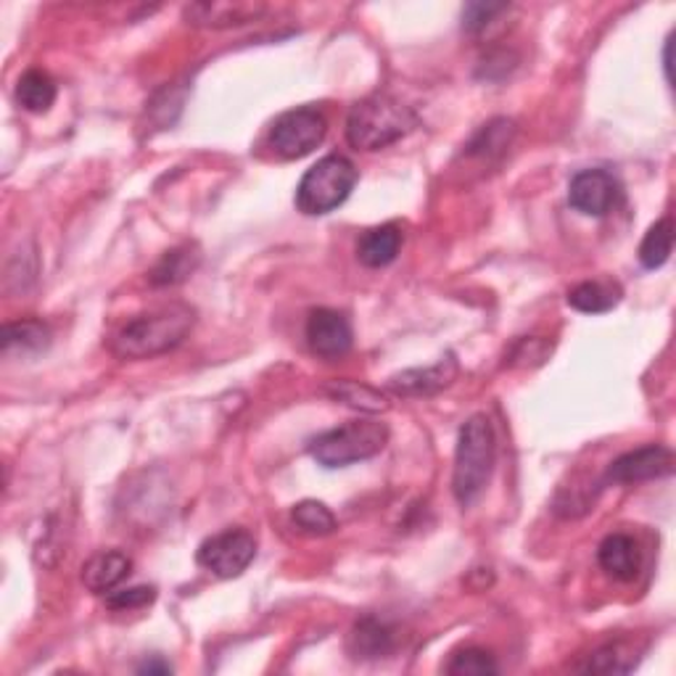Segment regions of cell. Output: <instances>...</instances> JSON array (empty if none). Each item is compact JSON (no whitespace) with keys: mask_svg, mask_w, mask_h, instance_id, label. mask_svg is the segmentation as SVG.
<instances>
[{"mask_svg":"<svg viewBox=\"0 0 676 676\" xmlns=\"http://www.w3.org/2000/svg\"><path fill=\"white\" fill-rule=\"evenodd\" d=\"M196 326V313L186 304H169L157 313L138 315L112 336L109 349L117 360H148L178 349Z\"/></svg>","mask_w":676,"mask_h":676,"instance_id":"cell-1","label":"cell"},{"mask_svg":"<svg viewBox=\"0 0 676 676\" xmlns=\"http://www.w3.org/2000/svg\"><path fill=\"white\" fill-rule=\"evenodd\" d=\"M497 442L495 429L486 415H473L457 434L455 468H452V492L463 507H471L484 495L495 471Z\"/></svg>","mask_w":676,"mask_h":676,"instance_id":"cell-2","label":"cell"},{"mask_svg":"<svg viewBox=\"0 0 676 676\" xmlns=\"http://www.w3.org/2000/svg\"><path fill=\"white\" fill-rule=\"evenodd\" d=\"M415 127V114L389 96L365 98L351 106L347 140L357 151H381L402 140Z\"/></svg>","mask_w":676,"mask_h":676,"instance_id":"cell-3","label":"cell"},{"mask_svg":"<svg viewBox=\"0 0 676 676\" xmlns=\"http://www.w3.org/2000/svg\"><path fill=\"white\" fill-rule=\"evenodd\" d=\"M389 429L381 421H351L309 442V455L326 468H347L376 457L387 447Z\"/></svg>","mask_w":676,"mask_h":676,"instance_id":"cell-4","label":"cell"},{"mask_svg":"<svg viewBox=\"0 0 676 676\" xmlns=\"http://www.w3.org/2000/svg\"><path fill=\"white\" fill-rule=\"evenodd\" d=\"M357 178H360L357 167L347 157L330 154L304 172L299 188H296V207L309 218L334 212L355 191Z\"/></svg>","mask_w":676,"mask_h":676,"instance_id":"cell-5","label":"cell"},{"mask_svg":"<svg viewBox=\"0 0 676 676\" xmlns=\"http://www.w3.org/2000/svg\"><path fill=\"white\" fill-rule=\"evenodd\" d=\"M328 133V122L323 112L313 106H302V109H291L275 119L270 127V148L278 154L281 159H302L313 154L323 144Z\"/></svg>","mask_w":676,"mask_h":676,"instance_id":"cell-6","label":"cell"},{"mask_svg":"<svg viewBox=\"0 0 676 676\" xmlns=\"http://www.w3.org/2000/svg\"><path fill=\"white\" fill-rule=\"evenodd\" d=\"M256 539L243 529H228L201 542L196 560L220 579H235L254 563Z\"/></svg>","mask_w":676,"mask_h":676,"instance_id":"cell-7","label":"cell"},{"mask_svg":"<svg viewBox=\"0 0 676 676\" xmlns=\"http://www.w3.org/2000/svg\"><path fill=\"white\" fill-rule=\"evenodd\" d=\"M624 199L619 178L608 169H581L568 182V204L584 218H605Z\"/></svg>","mask_w":676,"mask_h":676,"instance_id":"cell-8","label":"cell"},{"mask_svg":"<svg viewBox=\"0 0 676 676\" xmlns=\"http://www.w3.org/2000/svg\"><path fill=\"white\" fill-rule=\"evenodd\" d=\"M674 473V452L661 444L632 450L619 460H613L605 473L608 484H642L653 478H664Z\"/></svg>","mask_w":676,"mask_h":676,"instance_id":"cell-9","label":"cell"},{"mask_svg":"<svg viewBox=\"0 0 676 676\" xmlns=\"http://www.w3.org/2000/svg\"><path fill=\"white\" fill-rule=\"evenodd\" d=\"M307 341L315 355L336 360L351 349L355 334H351V323L336 309H315L307 320Z\"/></svg>","mask_w":676,"mask_h":676,"instance_id":"cell-10","label":"cell"},{"mask_svg":"<svg viewBox=\"0 0 676 676\" xmlns=\"http://www.w3.org/2000/svg\"><path fill=\"white\" fill-rule=\"evenodd\" d=\"M457 378L455 357H444L429 368H412L389 378V389L399 397H431L436 391L452 387Z\"/></svg>","mask_w":676,"mask_h":676,"instance_id":"cell-11","label":"cell"},{"mask_svg":"<svg viewBox=\"0 0 676 676\" xmlns=\"http://www.w3.org/2000/svg\"><path fill=\"white\" fill-rule=\"evenodd\" d=\"M133 560L119 550H101L83 566V584L93 594H109L130 573Z\"/></svg>","mask_w":676,"mask_h":676,"instance_id":"cell-12","label":"cell"},{"mask_svg":"<svg viewBox=\"0 0 676 676\" xmlns=\"http://www.w3.org/2000/svg\"><path fill=\"white\" fill-rule=\"evenodd\" d=\"M598 560L605 573L619 581H632L640 573V547L629 534H611L598 550Z\"/></svg>","mask_w":676,"mask_h":676,"instance_id":"cell-13","label":"cell"},{"mask_svg":"<svg viewBox=\"0 0 676 676\" xmlns=\"http://www.w3.org/2000/svg\"><path fill=\"white\" fill-rule=\"evenodd\" d=\"M347 647L351 658L357 661L383 658V655H389L391 647H394V632H391L383 621L368 616L357 621L355 629H351Z\"/></svg>","mask_w":676,"mask_h":676,"instance_id":"cell-14","label":"cell"},{"mask_svg":"<svg viewBox=\"0 0 676 676\" xmlns=\"http://www.w3.org/2000/svg\"><path fill=\"white\" fill-rule=\"evenodd\" d=\"M260 13H265L262 6H243V3H193L186 9L188 24L196 27H233L254 22Z\"/></svg>","mask_w":676,"mask_h":676,"instance_id":"cell-15","label":"cell"},{"mask_svg":"<svg viewBox=\"0 0 676 676\" xmlns=\"http://www.w3.org/2000/svg\"><path fill=\"white\" fill-rule=\"evenodd\" d=\"M399 246H402V230L397 225L373 228L357 241V260H360L365 267H387L397 260Z\"/></svg>","mask_w":676,"mask_h":676,"instance_id":"cell-16","label":"cell"},{"mask_svg":"<svg viewBox=\"0 0 676 676\" xmlns=\"http://www.w3.org/2000/svg\"><path fill=\"white\" fill-rule=\"evenodd\" d=\"M0 344H3V355H11V351L38 355V351L51 347V330L40 320L6 323L3 334H0Z\"/></svg>","mask_w":676,"mask_h":676,"instance_id":"cell-17","label":"cell"},{"mask_svg":"<svg viewBox=\"0 0 676 676\" xmlns=\"http://www.w3.org/2000/svg\"><path fill=\"white\" fill-rule=\"evenodd\" d=\"M17 101L24 112L45 114L56 101V83L43 70L24 72L17 83Z\"/></svg>","mask_w":676,"mask_h":676,"instance_id":"cell-18","label":"cell"},{"mask_svg":"<svg viewBox=\"0 0 676 676\" xmlns=\"http://www.w3.org/2000/svg\"><path fill=\"white\" fill-rule=\"evenodd\" d=\"M619 302H621V288L613 286V283L590 281V283H579L577 288L568 291V304L584 315L611 313Z\"/></svg>","mask_w":676,"mask_h":676,"instance_id":"cell-19","label":"cell"},{"mask_svg":"<svg viewBox=\"0 0 676 676\" xmlns=\"http://www.w3.org/2000/svg\"><path fill=\"white\" fill-rule=\"evenodd\" d=\"M196 267H199V254H196V249L180 246L161 256L157 267H154L151 275H148V281H151V286H178V283L191 278Z\"/></svg>","mask_w":676,"mask_h":676,"instance_id":"cell-20","label":"cell"},{"mask_svg":"<svg viewBox=\"0 0 676 676\" xmlns=\"http://www.w3.org/2000/svg\"><path fill=\"white\" fill-rule=\"evenodd\" d=\"M328 397H334L336 402L347 404V408H355L360 412H387L389 410V399L381 394V391L365 387V383L357 381H334L326 387Z\"/></svg>","mask_w":676,"mask_h":676,"instance_id":"cell-21","label":"cell"},{"mask_svg":"<svg viewBox=\"0 0 676 676\" xmlns=\"http://www.w3.org/2000/svg\"><path fill=\"white\" fill-rule=\"evenodd\" d=\"M672 249H674L672 220L668 218L658 220L651 230H647L645 239H642V246H640L642 267H647V270L664 267L668 262V256H672Z\"/></svg>","mask_w":676,"mask_h":676,"instance_id":"cell-22","label":"cell"},{"mask_svg":"<svg viewBox=\"0 0 676 676\" xmlns=\"http://www.w3.org/2000/svg\"><path fill=\"white\" fill-rule=\"evenodd\" d=\"M294 524L304 534H313V537H328V534L338 529L334 513L323 503H317V499H304V503L294 507Z\"/></svg>","mask_w":676,"mask_h":676,"instance_id":"cell-23","label":"cell"},{"mask_svg":"<svg viewBox=\"0 0 676 676\" xmlns=\"http://www.w3.org/2000/svg\"><path fill=\"white\" fill-rule=\"evenodd\" d=\"M513 133H516V125H513L510 119L489 122V125H484L476 138L471 140L468 154L471 157H492V154L505 151V148L510 146Z\"/></svg>","mask_w":676,"mask_h":676,"instance_id":"cell-24","label":"cell"},{"mask_svg":"<svg viewBox=\"0 0 676 676\" xmlns=\"http://www.w3.org/2000/svg\"><path fill=\"white\" fill-rule=\"evenodd\" d=\"M634 664H637V655H632V651L621 645V642H611V645L600 647L598 653H592L590 664L584 666V672L626 674L632 672Z\"/></svg>","mask_w":676,"mask_h":676,"instance_id":"cell-25","label":"cell"},{"mask_svg":"<svg viewBox=\"0 0 676 676\" xmlns=\"http://www.w3.org/2000/svg\"><path fill=\"white\" fill-rule=\"evenodd\" d=\"M497 672V661L492 658V653L482 651V647H465V651L452 655L447 664V674L455 676H489Z\"/></svg>","mask_w":676,"mask_h":676,"instance_id":"cell-26","label":"cell"},{"mask_svg":"<svg viewBox=\"0 0 676 676\" xmlns=\"http://www.w3.org/2000/svg\"><path fill=\"white\" fill-rule=\"evenodd\" d=\"M157 600V590L154 587H130V590H117L106 594V605L112 611H138V608L151 605Z\"/></svg>","mask_w":676,"mask_h":676,"instance_id":"cell-27","label":"cell"},{"mask_svg":"<svg viewBox=\"0 0 676 676\" xmlns=\"http://www.w3.org/2000/svg\"><path fill=\"white\" fill-rule=\"evenodd\" d=\"M507 11L505 3H471L465 6L463 11V30L468 32V35H478V32H484L486 27L492 24V19L497 17V13Z\"/></svg>","mask_w":676,"mask_h":676,"instance_id":"cell-28","label":"cell"},{"mask_svg":"<svg viewBox=\"0 0 676 676\" xmlns=\"http://www.w3.org/2000/svg\"><path fill=\"white\" fill-rule=\"evenodd\" d=\"M552 347L547 341H542V338H524V341L516 344V349L510 351V368H518V365H529V357L534 360V365L545 362L547 351H550Z\"/></svg>","mask_w":676,"mask_h":676,"instance_id":"cell-29","label":"cell"},{"mask_svg":"<svg viewBox=\"0 0 676 676\" xmlns=\"http://www.w3.org/2000/svg\"><path fill=\"white\" fill-rule=\"evenodd\" d=\"M140 674H172V666L167 664V661H161V658H151V661H146L144 666L138 668Z\"/></svg>","mask_w":676,"mask_h":676,"instance_id":"cell-30","label":"cell"},{"mask_svg":"<svg viewBox=\"0 0 676 676\" xmlns=\"http://www.w3.org/2000/svg\"><path fill=\"white\" fill-rule=\"evenodd\" d=\"M672 35L666 38V49H664V72H666V83H672Z\"/></svg>","mask_w":676,"mask_h":676,"instance_id":"cell-31","label":"cell"}]
</instances>
